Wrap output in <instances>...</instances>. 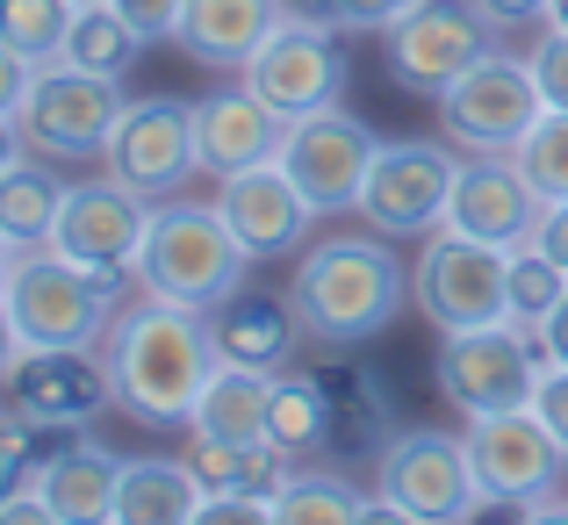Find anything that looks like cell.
Returning <instances> with one entry per match:
<instances>
[{
	"instance_id": "obj_18",
	"label": "cell",
	"mask_w": 568,
	"mask_h": 525,
	"mask_svg": "<svg viewBox=\"0 0 568 525\" xmlns=\"http://www.w3.org/2000/svg\"><path fill=\"white\" fill-rule=\"evenodd\" d=\"M216 209H223V223L237 231V245H245L252 260H295V252L310 245V223H317V202L288 180L281 159L245 166V173H223L216 180Z\"/></svg>"
},
{
	"instance_id": "obj_28",
	"label": "cell",
	"mask_w": 568,
	"mask_h": 525,
	"mask_svg": "<svg viewBox=\"0 0 568 525\" xmlns=\"http://www.w3.org/2000/svg\"><path fill=\"white\" fill-rule=\"evenodd\" d=\"M382 518L375 489H353L346 475H324V468H295L274 497V525H361Z\"/></svg>"
},
{
	"instance_id": "obj_29",
	"label": "cell",
	"mask_w": 568,
	"mask_h": 525,
	"mask_svg": "<svg viewBox=\"0 0 568 525\" xmlns=\"http://www.w3.org/2000/svg\"><path fill=\"white\" fill-rule=\"evenodd\" d=\"M138 51H144V37L123 22V14L109 8V0H87V8H72V29H65V65H80V72H101V80H123L130 65H138Z\"/></svg>"
},
{
	"instance_id": "obj_38",
	"label": "cell",
	"mask_w": 568,
	"mask_h": 525,
	"mask_svg": "<svg viewBox=\"0 0 568 525\" xmlns=\"http://www.w3.org/2000/svg\"><path fill=\"white\" fill-rule=\"evenodd\" d=\"M475 14H483L489 29H532V22H547V0H475Z\"/></svg>"
},
{
	"instance_id": "obj_5",
	"label": "cell",
	"mask_w": 568,
	"mask_h": 525,
	"mask_svg": "<svg viewBox=\"0 0 568 525\" xmlns=\"http://www.w3.org/2000/svg\"><path fill=\"white\" fill-rule=\"evenodd\" d=\"M0 295L14 310L22 346H101L115 303H123V274H94L58 245H29L14 252V274Z\"/></svg>"
},
{
	"instance_id": "obj_32",
	"label": "cell",
	"mask_w": 568,
	"mask_h": 525,
	"mask_svg": "<svg viewBox=\"0 0 568 525\" xmlns=\"http://www.w3.org/2000/svg\"><path fill=\"white\" fill-rule=\"evenodd\" d=\"M518 166H526V180L540 188V202H568V115L547 109L540 130H532L526 144H518Z\"/></svg>"
},
{
	"instance_id": "obj_17",
	"label": "cell",
	"mask_w": 568,
	"mask_h": 525,
	"mask_svg": "<svg viewBox=\"0 0 568 525\" xmlns=\"http://www.w3.org/2000/svg\"><path fill=\"white\" fill-rule=\"evenodd\" d=\"M144 231H152V202L138 188H123L115 173H101V180H72L65 188L51 245L65 260L94 266V274H130L144 252Z\"/></svg>"
},
{
	"instance_id": "obj_31",
	"label": "cell",
	"mask_w": 568,
	"mask_h": 525,
	"mask_svg": "<svg viewBox=\"0 0 568 525\" xmlns=\"http://www.w3.org/2000/svg\"><path fill=\"white\" fill-rule=\"evenodd\" d=\"M568 295V266H555L540 245H518L511 252V324H526L532 339H540L547 310H555Z\"/></svg>"
},
{
	"instance_id": "obj_46",
	"label": "cell",
	"mask_w": 568,
	"mask_h": 525,
	"mask_svg": "<svg viewBox=\"0 0 568 525\" xmlns=\"http://www.w3.org/2000/svg\"><path fill=\"white\" fill-rule=\"evenodd\" d=\"M14 252H22V245H14V238L0 231V289H8V274H14Z\"/></svg>"
},
{
	"instance_id": "obj_27",
	"label": "cell",
	"mask_w": 568,
	"mask_h": 525,
	"mask_svg": "<svg viewBox=\"0 0 568 525\" xmlns=\"http://www.w3.org/2000/svg\"><path fill=\"white\" fill-rule=\"evenodd\" d=\"M332 440V396L317 388V374H295L281 367L274 374V403H266V446L288 461L317 454V446Z\"/></svg>"
},
{
	"instance_id": "obj_40",
	"label": "cell",
	"mask_w": 568,
	"mask_h": 525,
	"mask_svg": "<svg viewBox=\"0 0 568 525\" xmlns=\"http://www.w3.org/2000/svg\"><path fill=\"white\" fill-rule=\"evenodd\" d=\"M532 245H540L555 266H568V202H547V209H540V231H532Z\"/></svg>"
},
{
	"instance_id": "obj_7",
	"label": "cell",
	"mask_w": 568,
	"mask_h": 525,
	"mask_svg": "<svg viewBox=\"0 0 568 525\" xmlns=\"http://www.w3.org/2000/svg\"><path fill=\"white\" fill-rule=\"evenodd\" d=\"M410 303L425 310L432 332H468V324L511 317V252L439 223V231H425V245L410 260Z\"/></svg>"
},
{
	"instance_id": "obj_20",
	"label": "cell",
	"mask_w": 568,
	"mask_h": 525,
	"mask_svg": "<svg viewBox=\"0 0 568 525\" xmlns=\"http://www.w3.org/2000/svg\"><path fill=\"white\" fill-rule=\"evenodd\" d=\"M288 138V115L266 109L245 80L223 87V94L194 101V152H202V173L223 180V173H245V166H266Z\"/></svg>"
},
{
	"instance_id": "obj_2",
	"label": "cell",
	"mask_w": 568,
	"mask_h": 525,
	"mask_svg": "<svg viewBox=\"0 0 568 525\" xmlns=\"http://www.w3.org/2000/svg\"><path fill=\"white\" fill-rule=\"evenodd\" d=\"M288 303L310 346H367L410 303V266L388 231H324L295 252Z\"/></svg>"
},
{
	"instance_id": "obj_12",
	"label": "cell",
	"mask_w": 568,
	"mask_h": 525,
	"mask_svg": "<svg viewBox=\"0 0 568 525\" xmlns=\"http://www.w3.org/2000/svg\"><path fill=\"white\" fill-rule=\"evenodd\" d=\"M468 461H475V483H483V504H518V512L555 497L568 475V446L532 403L526 411L468 417Z\"/></svg>"
},
{
	"instance_id": "obj_43",
	"label": "cell",
	"mask_w": 568,
	"mask_h": 525,
	"mask_svg": "<svg viewBox=\"0 0 568 525\" xmlns=\"http://www.w3.org/2000/svg\"><path fill=\"white\" fill-rule=\"evenodd\" d=\"M540 353H547V360H561V367H568V295H561L555 310H547V324H540Z\"/></svg>"
},
{
	"instance_id": "obj_22",
	"label": "cell",
	"mask_w": 568,
	"mask_h": 525,
	"mask_svg": "<svg viewBox=\"0 0 568 525\" xmlns=\"http://www.w3.org/2000/svg\"><path fill=\"white\" fill-rule=\"evenodd\" d=\"M281 22V0H187L181 14V51L209 72H245V58L266 43V29Z\"/></svg>"
},
{
	"instance_id": "obj_11",
	"label": "cell",
	"mask_w": 568,
	"mask_h": 525,
	"mask_svg": "<svg viewBox=\"0 0 568 525\" xmlns=\"http://www.w3.org/2000/svg\"><path fill=\"white\" fill-rule=\"evenodd\" d=\"M0 396L29 432H87L101 411H115L101 346H29L0 374Z\"/></svg>"
},
{
	"instance_id": "obj_19",
	"label": "cell",
	"mask_w": 568,
	"mask_h": 525,
	"mask_svg": "<svg viewBox=\"0 0 568 525\" xmlns=\"http://www.w3.org/2000/svg\"><path fill=\"white\" fill-rule=\"evenodd\" d=\"M540 188L526 180L511 152H460V173H454V202H446V223L468 238H489V245L518 252L532 245L540 231Z\"/></svg>"
},
{
	"instance_id": "obj_36",
	"label": "cell",
	"mask_w": 568,
	"mask_h": 525,
	"mask_svg": "<svg viewBox=\"0 0 568 525\" xmlns=\"http://www.w3.org/2000/svg\"><path fill=\"white\" fill-rule=\"evenodd\" d=\"M410 8H417V0H338V14H346V37H361V29H396Z\"/></svg>"
},
{
	"instance_id": "obj_33",
	"label": "cell",
	"mask_w": 568,
	"mask_h": 525,
	"mask_svg": "<svg viewBox=\"0 0 568 525\" xmlns=\"http://www.w3.org/2000/svg\"><path fill=\"white\" fill-rule=\"evenodd\" d=\"M526 65H532V80H540L547 109L568 115V29H540L532 51H526Z\"/></svg>"
},
{
	"instance_id": "obj_23",
	"label": "cell",
	"mask_w": 568,
	"mask_h": 525,
	"mask_svg": "<svg viewBox=\"0 0 568 525\" xmlns=\"http://www.w3.org/2000/svg\"><path fill=\"white\" fill-rule=\"evenodd\" d=\"M216 346L223 360H245V367H295V346H303V317H295L288 289L266 295V289H237L231 303L216 310Z\"/></svg>"
},
{
	"instance_id": "obj_14",
	"label": "cell",
	"mask_w": 568,
	"mask_h": 525,
	"mask_svg": "<svg viewBox=\"0 0 568 525\" xmlns=\"http://www.w3.org/2000/svg\"><path fill=\"white\" fill-rule=\"evenodd\" d=\"M101 173H115L123 188H138L144 202H166L181 194L194 173H202V152H194V101L173 94H144L123 109L109 152H101Z\"/></svg>"
},
{
	"instance_id": "obj_1",
	"label": "cell",
	"mask_w": 568,
	"mask_h": 525,
	"mask_svg": "<svg viewBox=\"0 0 568 525\" xmlns=\"http://www.w3.org/2000/svg\"><path fill=\"white\" fill-rule=\"evenodd\" d=\"M216 317L209 310H181L166 295H130L115 303L109 332H101V367H109L115 411L138 417L152 432H187L194 425V396L216 374Z\"/></svg>"
},
{
	"instance_id": "obj_8",
	"label": "cell",
	"mask_w": 568,
	"mask_h": 525,
	"mask_svg": "<svg viewBox=\"0 0 568 525\" xmlns=\"http://www.w3.org/2000/svg\"><path fill=\"white\" fill-rule=\"evenodd\" d=\"M432 109H439V138L454 144V152H518V144L540 130L547 94H540L526 58L483 51L454 87L432 94Z\"/></svg>"
},
{
	"instance_id": "obj_21",
	"label": "cell",
	"mask_w": 568,
	"mask_h": 525,
	"mask_svg": "<svg viewBox=\"0 0 568 525\" xmlns=\"http://www.w3.org/2000/svg\"><path fill=\"white\" fill-rule=\"evenodd\" d=\"M115 475H123V461H115L101 440H87V432L72 446H58V454L29 461V483H37V497L51 504L58 525H94V518H109Z\"/></svg>"
},
{
	"instance_id": "obj_34",
	"label": "cell",
	"mask_w": 568,
	"mask_h": 525,
	"mask_svg": "<svg viewBox=\"0 0 568 525\" xmlns=\"http://www.w3.org/2000/svg\"><path fill=\"white\" fill-rule=\"evenodd\" d=\"M115 14H123L130 29H138L144 43H173L181 37V14H187V0H109Z\"/></svg>"
},
{
	"instance_id": "obj_49",
	"label": "cell",
	"mask_w": 568,
	"mask_h": 525,
	"mask_svg": "<svg viewBox=\"0 0 568 525\" xmlns=\"http://www.w3.org/2000/svg\"><path fill=\"white\" fill-rule=\"evenodd\" d=\"M72 8H87V0H72Z\"/></svg>"
},
{
	"instance_id": "obj_15",
	"label": "cell",
	"mask_w": 568,
	"mask_h": 525,
	"mask_svg": "<svg viewBox=\"0 0 568 525\" xmlns=\"http://www.w3.org/2000/svg\"><path fill=\"white\" fill-rule=\"evenodd\" d=\"M382 138L361 123L353 109H317V115H295L288 138H281V166L288 180L317 202V216H346L367 188V166H375Z\"/></svg>"
},
{
	"instance_id": "obj_9",
	"label": "cell",
	"mask_w": 568,
	"mask_h": 525,
	"mask_svg": "<svg viewBox=\"0 0 568 525\" xmlns=\"http://www.w3.org/2000/svg\"><path fill=\"white\" fill-rule=\"evenodd\" d=\"M540 367H547L540 339L526 324L497 317V324H468V332H439L432 382L460 417H489V411H526L532 388H540Z\"/></svg>"
},
{
	"instance_id": "obj_26",
	"label": "cell",
	"mask_w": 568,
	"mask_h": 525,
	"mask_svg": "<svg viewBox=\"0 0 568 525\" xmlns=\"http://www.w3.org/2000/svg\"><path fill=\"white\" fill-rule=\"evenodd\" d=\"M65 188L72 180L51 166V159H14L8 173H0V231L14 238V245H51L58 231V209H65Z\"/></svg>"
},
{
	"instance_id": "obj_16",
	"label": "cell",
	"mask_w": 568,
	"mask_h": 525,
	"mask_svg": "<svg viewBox=\"0 0 568 525\" xmlns=\"http://www.w3.org/2000/svg\"><path fill=\"white\" fill-rule=\"evenodd\" d=\"M382 37H388V72H396V87H410V94H439V87H454L483 51H497V43H489L497 29L475 14V0H417Z\"/></svg>"
},
{
	"instance_id": "obj_10",
	"label": "cell",
	"mask_w": 568,
	"mask_h": 525,
	"mask_svg": "<svg viewBox=\"0 0 568 525\" xmlns=\"http://www.w3.org/2000/svg\"><path fill=\"white\" fill-rule=\"evenodd\" d=\"M454 173H460V152L446 138H382L353 216L367 231H388V238H425L446 223Z\"/></svg>"
},
{
	"instance_id": "obj_48",
	"label": "cell",
	"mask_w": 568,
	"mask_h": 525,
	"mask_svg": "<svg viewBox=\"0 0 568 525\" xmlns=\"http://www.w3.org/2000/svg\"><path fill=\"white\" fill-rule=\"evenodd\" d=\"M0 417H8V396H0Z\"/></svg>"
},
{
	"instance_id": "obj_3",
	"label": "cell",
	"mask_w": 568,
	"mask_h": 525,
	"mask_svg": "<svg viewBox=\"0 0 568 525\" xmlns=\"http://www.w3.org/2000/svg\"><path fill=\"white\" fill-rule=\"evenodd\" d=\"M252 252L237 245V231L223 223L216 202H187V194H166L152 202V231H144V252L130 266L144 295H166L181 310H209L216 317L252 274Z\"/></svg>"
},
{
	"instance_id": "obj_41",
	"label": "cell",
	"mask_w": 568,
	"mask_h": 525,
	"mask_svg": "<svg viewBox=\"0 0 568 525\" xmlns=\"http://www.w3.org/2000/svg\"><path fill=\"white\" fill-rule=\"evenodd\" d=\"M29 58L22 51H8V43H0V115H14V101H22V87H29Z\"/></svg>"
},
{
	"instance_id": "obj_30",
	"label": "cell",
	"mask_w": 568,
	"mask_h": 525,
	"mask_svg": "<svg viewBox=\"0 0 568 525\" xmlns=\"http://www.w3.org/2000/svg\"><path fill=\"white\" fill-rule=\"evenodd\" d=\"M65 29H72V0H0V43L22 51L29 65L65 51Z\"/></svg>"
},
{
	"instance_id": "obj_39",
	"label": "cell",
	"mask_w": 568,
	"mask_h": 525,
	"mask_svg": "<svg viewBox=\"0 0 568 525\" xmlns=\"http://www.w3.org/2000/svg\"><path fill=\"white\" fill-rule=\"evenodd\" d=\"M0 525H58V518H51V504L37 497V483L22 475V483H14L8 497H0Z\"/></svg>"
},
{
	"instance_id": "obj_6",
	"label": "cell",
	"mask_w": 568,
	"mask_h": 525,
	"mask_svg": "<svg viewBox=\"0 0 568 525\" xmlns=\"http://www.w3.org/2000/svg\"><path fill=\"white\" fill-rule=\"evenodd\" d=\"M375 504L382 518H417V525L475 518L483 483H475V461H468V432L403 425L375 454Z\"/></svg>"
},
{
	"instance_id": "obj_44",
	"label": "cell",
	"mask_w": 568,
	"mask_h": 525,
	"mask_svg": "<svg viewBox=\"0 0 568 525\" xmlns=\"http://www.w3.org/2000/svg\"><path fill=\"white\" fill-rule=\"evenodd\" d=\"M22 353H29V346H22V332H14V310H8V295H0V374H8Z\"/></svg>"
},
{
	"instance_id": "obj_4",
	"label": "cell",
	"mask_w": 568,
	"mask_h": 525,
	"mask_svg": "<svg viewBox=\"0 0 568 525\" xmlns=\"http://www.w3.org/2000/svg\"><path fill=\"white\" fill-rule=\"evenodd\" d=\"M123 80H101L80 72L65 58H43L29 72L22 101H14V130H22L29 159H51V166H101L115 123H123Z\"/></svg>"
},
{
	"instance_id": "obj_42",
	"label": "cell",
	"mask_w": 568,
	"mask_h": 525,
	"mask_svg": "<svg viewBox=\"0 0 568 525\" xmlns=\"http://www.w3.org/2000/svg\"><path fill=\"white\" fill-rule=\"evenodd\" d=\"M281 14H295V22H317V29H338V37H346V14H338V0H281Z\"/></svg>"
},
{
	"instance_id": "obj_45",
	"label": "cell",
	"mask_w": 568,
	"mask_h": 525,
	"mask_svg": "<svg viewBox=\"0 0 568 525\" xmlns=\"http://www.w3.org/2000/svg\"><path fill=\"white\" fill-rule=\"evenodd\" d=\"M14 159H29V144H22V130H14V115H0V173H8Z\"/></svg>"
},
{
	"instance_id": "obj_13",
	"label": "cell",
	"mask_w": 568,
	"mask_h": 525,
	"mask_svg": "<svg viewBox=\"0 0 568 525\" xmlns=\"http://www.w3.org/2000/svg\"><path fill=\"white\" fill-rule=\"evenodd\" d=\"M237 80H245L266 109H281L288 123L295 115H317V109H338V101H346V51H338V29L281 14V22L266 29V43L245 58Z\"/></svg>"
},
{
	"instance_id": "obj_35",
	"label": "cell",
	"mask_w": 568,
	"mask_h": 525,
	"mask_svg": "<svg viewBox=\"0 0 568 525\" xmlns=\"http://www.w3.org/2000/svg\"><path fill=\"white\" fill-rule=\"evenodd\" d=\"M532 411H540L547 425H555V440L568 446V367H561V360H547V367H540V388H532Z\"/></svg>"
},
{
	"instance_id": "obj_47",
	"label": "cell",
	"mask_w": 568,
	"mask_h": 525,
	"mask_svg": "<svg viewBox=\"0 0 568 525\" xmlns=\"http://www.w3.org/2000/svg\"><path fill=\"white\" fill-rule=\"evenodd\" d=\"M547 29H568V0H547Z\"/></svg>"
},
{
	"instance_id": "obj_25",
	"label": "cell",
	"mask_w": 568,
	"mask_h": 525,
	"mask_svg": "<svg viewBox=\"0 0 568 525\" xmlns=\"http://www.w3.org/2000/svg\"><path fill=\"white\" fill-rule=\"evenodd\" d=\"M266 403H274V374L245 367V360H216V374H209L202 396H194L187 432L223 440V446H252V440H266Z\"/></svg>"
},
{
	"instance_id": "obj_37",
	"label": "cell",
	"mask_w": 568,
	"mask_h": 525,
	"mask_svg": "<svg viewBox=\"0 0 568 525\" xmlns=\"http://www.w3.org/2000/svg\"><path fill=\"white\" fill-rule=\"evenodd\" d=\"M29 475V425L22 417H0V497Z\"/></svg>"
},
{
	"instance_id": "obj_24",
	"label": "cell",
	"mask_w": 568,
	"mask_h": 525,
	"mask_svg": "<svg viewBox=\"0 0 568 525\" xmlns=\"http://www.w3.org/2000/svg\"><path fill=\"white\" fill-rule=\"evenodd\" d=\"M209 483L194 475V461H123L115 475V504H109V525H194Z\"/></svg>"
}]
</instances>
